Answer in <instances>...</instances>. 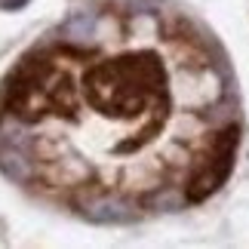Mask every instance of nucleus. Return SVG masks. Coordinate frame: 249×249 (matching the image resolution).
Listing matches in <instances>:
<instances>
[{"mask_svg":"<svg viewBox=\"0 0 249 249\" xmlns=\"http://www.w3.org/2000/svg\"><path fill=\"white\" fill-rule=\"evenodd\" d=\"M89 108L114 120L142 117L151 105L166 102V74L154 53H129L120 59L95 62L83 74Z\"/></svg>","mask_w":249,"mask_h":249,"instance_id":"1","label":"nucleus"},{"mask_svg":"<svg viewBox=\"0 0 249 249\" xmlns=\"http://www.w3.org/2000/svg\"><path fill=\"white\" fill-rule=\"evenodd\" d=\"M237 123H228L222 126V132L215 136L213 142V157L206 160L200 172H194V178L188 181L185 194H188V203H203L209 194H215L218 188L225 185V178L231 176V166H234V151H237Z\"/></svg>","mask_w":249,"mask_h":249,"instance_id":"2","label":"nucleus"},{"mask_svg":"<svg viewBox=\"0 0 249 249\" xmlns=\"http://www.w3.org/2000/svg\"><path fill=\"white\" fill-rule=\"evenodd\" d=\"M74 206L92 225H132V222H139L136 200H129L126 194H117V191H99V188L80 185L77 194H74Z\"/></svg>","mask_w":249,"mask_h":249,"instance_id":"3","label":"nucleus"},{"mask_svg":"<svg viewBox=\"0 0 249 249\" xmlns=\"http://www.w3.org/2000/svg\"><path fill=\"white\" fill-rule=\"evenodd\" d=\"M0 172H3V178H9L13 185H31V181L37 178L34 151L0 145Z\"/></svg>","mask_w":249,"mask_h":249,"instance_id":"4","label":"nucleus"},{"mask_svg":"<svg viewBox=\"0 0 249 249\" xmlns=\"http://www.w3.org/2000/svg\"><path fill=\"white\" fill-rule=\"evenodd\" d=\"M46 99H50V108L55 114H74V108H77V89H74V83L68 74H59L53 71L50 80H46Z\"/></svg>","mask_w":249,"mask_h":249,"instance_id":"5","label":"nucleus"},{"mask_svg":"<svg viewBox=\"0 0 249 249\" xmlns=\"http://www.w3.org/2000/svg\"><path fill=\"white\" fill-rule=\"evenodd\" d=\"M95 28H99V13H92V9H80V13L68 16L62 22V37L68 43H92Z\"/></svg>","mask_w":249,"mask_h":249,"instance_id":"6","label":"nucleus"},{"mask_svg":"<svg viewBox=\"0 0 249 249\" xmlns=\"http://www.w3.org/2000/svg\"><path fill=\"white\" fill-rule=\"evenodd\" d=\"M50 163H53L55 172H59L55 185L80 188V185H86V178H89V163H83V160L74 157V154H68V157H55V160H50Z\"/></svg>","mask_w":249,"mask_h":249,"instance_id":"7","label":"nucleus"},{"mask_svg":"<svg viewBox=\"0 0 249 249\" xmlns=\"http://www.w3.org/2000/svg\"><path fill=\"white\" fill-rule=\"evenodd\" d=\"M185 203H188V194L169 185H160L145 197V206L154 209V213H178V209H185Z\"/></svg>","mask_w":249,"mask_h":249,"instance_id":"8","label":"nucleus"}]
</instances>
